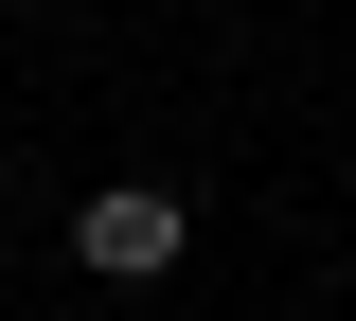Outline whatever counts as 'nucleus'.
<instances>
[{
    "mask_svg": "<svg viewBox=\"0 0 356 321\" xmlns=\"http://www.w3.org/2000/svg\"><path fill=\"white\" fill-rule=\"evenodd\" d=\"M72 250H89L107 285H161V268H178V196H161V179H107V196L72 214Z\"/></svg>",
    "mask_w": 356,
    "mask_h": 321,
    "instance_id": "f257e3e1",
    "label": "nucleus"
}]
</instances>
